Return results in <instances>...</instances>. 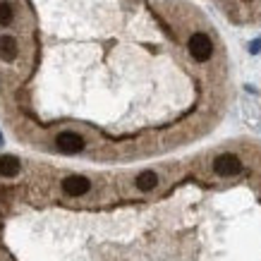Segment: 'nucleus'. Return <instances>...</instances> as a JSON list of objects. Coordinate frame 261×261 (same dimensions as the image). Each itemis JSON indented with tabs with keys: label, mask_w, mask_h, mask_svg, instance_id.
Listing matches in <instances>:
<instances>
[{
	"label": "nucleus",
	"mask_w": 261,
	"mask_h": 261,
	"mask_svg": "<svg viewBox=\"0 0 261 261\" xmlns=\"http://www.w3.org/2000/svg\"><path fill=\"white\" fill-rule=\"evenodd\" d=\"M60 187H63V192L67 194V197L77 199V197H84V194L91 190V180L84 177V175H67Z\"/></svg>",
	"instance_id": "20e7f679"
},
{
	"label": "nucleus",
	"mask_w": 261,
	"mask_h": 261,
	"mask_svg": "<svg viewBox=\"0 0 261 261\" xmlns=\"http://www.w3.org/2000/svg\"><path fill=\"white\" fill-rule=\"evenodd\" d=\"M19 170H22V163H19L17 156H12V153L0 156V175H3V177H17Z\"/></svg>",
	"instance_id": "0eeeda50"
},
{
	"label": "nucleus",
	"mask_w": 261,
	"mask_h": 261,
	"mask_svg": "<svg viewBox=\"0 0 261 261\" xmlns=\"http://www.w3.org/2000/svg\"><path fill=\"white\" fill-rule=\"evenodd\" d=\"M56 146L60 153H67V156H74V153H82L84 146H87V139L80 135V132H60L56 137Z\"/></svg>",
	"instance_id": "7ed1b4c3"
},
{
	"label": "nucleus",
	"mask_w": 261,
	"mask_h": 261,
	"mask_svg": "<svg viewBox=\"0 0 261 261\" xmlns=\"http://www.w3.org/2000/svg\"><path fill=\"white\" fill-rule=\"evenodd\" d=\"M249 53H261V39H256V41L249 43Z\"/></svg>",
	"instance_id": "1a4fd4ad"
},
{
	"label": "nucleus",
	"mask_w": 261,
	"mask_h": 261,
	"mask_svg": "<svg viewBox=\"0 0 261 261\" xmlns=\"http://www.w3.org/2000/svg\"><path fill=\"white\" fill-rule=\"evenodd\" d=\"M0 144H3V135H0Z\"/></svg>",
	"instance_id": "9d476101"
},
{
	"label": "nucleus",
	"mask_w": 261,
	"mask_h": 261,
	"mask_svg": "<svg viewBox=\"0 0 261 261\" xmlns=\"http://www.w3.org/2000/svg\"><path fill=\"white\" fill-rule=\"evenodd\" d=\"M211 168H214V173L218 177H235V175L242 173L245 166H242V159L238 153H218L214 163H211Z\"/></svg>",
	"instance_id": "f03ea898"
},
{
	"label": "nucleus",
	"mask_w": 261,
	"mask_h": 261,
	"mask_svg": "<svg viewBox=\"0 0 261 261\" xmlns=\"http://www.w3.org/2000/svg\"><path fill=\"white\" fill-rule=\"evenodd\" d=\"M19 53V43L15 36H0V60L3 63H15Z\"/></svg>",
	"instance_id": "39448f33"
},
{
	"label": "nucleus",
	"mask_w": 261,
	"mask_h": 261,
	"mask_svg": "<svg viewBox=\"0 0 261 261\" xmlns=\"http://www.w3.org/2000/svg\"><path fill=\"white\" fill-rule=\"evenodd\" d=\"M187 48H190V56L197 60V63H208L214 58V41L211 36L204 32H194L187 41Z\"/></svg>",
	"instance_id": "f257e3e1"
},
{
	"label": "nucleus",
	"mask_w": 261,
	"mask_h": 261,
	"mask_svg": "<svg viewBox=\"0 0 261 261\" xmlns=\"http://www.w3.org/2000/svg\"><path fill=\"white\" fill-rule=\"evenodd\" d=\"M159 182H161V177L156 170H142V173L135 177V187L139 192H151L159 187Z\"/></svg>",
	"instance_id": "423d86ee"
},
{
	"label": "nucleus",
	"mask_w": 261,
	"mask_h": 261,
	"mask_svg": "<svg viewBox=\"0 0 261 261\" xmlns=\"http://www.w3.org/2000/svg\"><path fill=\"white\" fill-rule=\"evenodd\" d=\"M15 19V10L10 3H0V27H8Z\"/></svg>",
	"instance_id": "6e6552de"
}]
</instances>
